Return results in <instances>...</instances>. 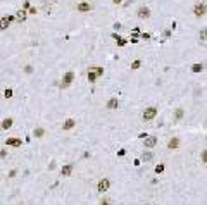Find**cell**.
<instances>
[{
  "instance_id": "cell-1",
  "label": "cell",
  "mask_w": 207,
  "mask_h": 205,
  "mask_svg": "<svg viewBox=\"0 0 207 205\" xmlns=\"http://www.w3.org/2000/svg\"><path fill=\"white\" fill-rule=\"evenodd\" d=\"M206 12H207V5L204 2H197L195 7H193V14H195L197 17H202V16H206Z\"/></svg>"
},
{
  "instance_id": "cell-2",
  "label": "cell",
  "mask_w": 207,
  "mask_h": 205,
  "mask_svg": "<svg viewBox=\"0 0 207 205\" xmlns=\"http://www.w3.org/2000/svg\"><path fill=\"white\" fill-rule=\"evenodd\" d=\"M155 116H157V107H154V105L143 110V121H152V119H155Z\"/></svg>"
},
{
  "instance_id": "cell-3",
  "label": "cell",
  "mask_w": 207,
  "mask_h": 205,
  "mask_svg": "<svg viewBox=\"0 0 207 205\" xmlns=\"http://www.w3.org/2000/svg\"><path fill=\"white\" fill-rule=\"evenodd\" d=\"M143 145H145V148H154L155 145H157V138L155 136H152V135H147V136L143 138Z\"/></svg>"
},
{
  "instance_id": "cell-4",
  "label": "cell",
  "mask_w": 207,
  "mask_h": 205,
  "mask_svg": "<svg viewBox=\"0 0 207 205\" xmlns=\"http://www.w3.org/2000/svg\"><path fill=\"white\" fill-rule=\"evenodd\" d=\"M136 16L140 17V19H148V17H150V9H148V7H145V5L138 7Z\"/></svg>"
},
{
  "instance_id": "cell-5",
  "label": "cell",
  "mask_w": 207,
  "mask_h": 205,
  "mask_svg": "<svg viewBox=\"0 0 207 205\" xmlns=\"http://www.w3.org/2000/svg\"><path fill=\"white\" fill-rule=\"evenodd\" d=\"M73 79H74V73H73V71H68V73L64 74V78H62V81H64V83H61V86H62V88L69 86V85L73 83Z\"/></svg>"
},
{
  "instance_id": "cell-6",
  "label": "cell",
  "mask_w": 207,
  "mask_h": 205,
  "mask_svg": "<svg viewBox=\"0 0 207 205\" xmlns=\"http://www.w3.org/2000/svg\"><path fill=\"white\" fill-rule=\"evenodd\" d=\"M109 186H110V181L107 178H104V179L98 181V185H97V192H100V193L107 192V190H109Z\"/></svg>"
},
{
  "instance_id": "cell-7",
  "label": "cell",
  "mask_w": 207,
  "mask_h": 205,
  "mask_svg": "<svg viewBox=\"0 0 207 205\" xmlns=\"http://www.w3.org/2000/svg\"><path fill=\"white\" fill-rule=\"evenodd\" d=\"M92 9H93V5L88 4V2H81V4L76 5V10H78V12H90Z\"/></svg>"
},
{
  "instance_id": "cell-8",
  "label": "cell",
  "mask_w": 207,
  "mask_h": 205,
  "mask_svg": "<svg viewBox=\"0 0 207 205\" xmlns=\"http://www.w3.org/2000/svg\"><path fill=\"white\" fill-rule=\"evenodd\" d=\"M73 169H74V165H73V164H66V165H62V169H61V176H62V178H69V176H71V172H73Z\"/></svg>"
},
{
  "instance_id": "cell-9",
  "label": "cell",
  "mask_w": 207,
  "mask_h": 205,
  "mask_svg": "<svg viewBox=\"0 0 207 205\" xmlns=\"http://www.w3.org/2000/svg\"><path fill=\"white\" fill-rule=\"evenodd\" d=\"M10 21H12V16H4V17L0 19V29H7Z\"/></svg>"
},
{
  "instance_id": "cell-10",
  "label": "cell",
  "mask_w": 207,
  "mask_h": 205,
  "mask_svg": "<svg viewBox=\"0 0 207 205\" xmlns=\"http://www.w3.org/2000/svg\"><path fill=\"white\" fill-rule=\"evenodd\" d=\"M74 124H76L74 119H66V121H64V124H62V129H64V131L73 129V128H74Z\"/></svg>"
},
{
  "instance_id": "cell-11",
  "label": "cell",
  "mask_w": 207,
  "mask_h": 205,
  "mask_svg": "<svg viewBox=\"0 0 207 205\" xmlns=\"http://www.w3.org/2000/svg\"><path fill=\"white\" fill-rule=\"evenodd\" d=\"M119 107V100L117 98H110L109 102H107V109L109 110H116Z\"/></svg>"
},
{
  "instance_id": "cell-12",
  "label": "cell",
  "mask_w": 207,
  "mask_h": 205,
  "mask_svg": "<svg viewBox=\"0 0 207 205\" xmlns=\"http://www.w3.org/2000/svg\"><path fill=\"white\" fill-rule=\"evenodd\" d=\"M178 147H179V140L178 138H171L169 143H167V148H169V150H176Z\"/></svg>"
},
{
  "instance_id": "cell-13",
  "label": "cell",
  "mask_w": 207,
  "mask_h": 205,
  "mask_svg": "<svg viewBox=\"0 0 207 205\" xmlns=\"http://www.w3.org/2000/svg\"><path fill=\"white\" fill-rule=\"evenodd\" d=\"M97 78H98V76H97L95 69H93V67H90V71H88V81H90V83H95Z\"/></svg>"
},
{
  "instance_id": "cell-14",
  "label": "cell",
  "mask_w": 207,
  "mask_h": 205,
  "mask_svg": "<svg viewBox=\"0 0 207 205\" xmlns=\"http://www.w3.org/2000/svg\"><path fill=\"white\" fill-rule=\"evenodd\" d=\"M12 119H10V117H7V119H4V121H2V128H4V129H9V128H12Z\"/></svg>"
},
{
  "instance_id": "cell-15",
  "label": "cell",
  "mask_w": 207,
  "mask_h": 205,
  "mask_svg": "<svg viewBox=\"0 0 207 205\" xmlns=\"http://www.w3.org/2000/svg\"><path fill=\"white\" fill-rule=\"evenodd\" d=\"M16 17H17V21H24L26 19V10H24V9H21V10H17V14H16Z\"/></svg>"
},
{
  "instance_id": "cell-16",
  "label": "cell",
  "mask_w": 207,
  "mask_h": 205,
  "mask_svg": "<svg viewBox=\"0 0 207 205\" xmlns=\"http://www.w3.org/2000/svg\"><path fill=\"white\" fill-rule=\"evenodd\" d=\"M7 145H12V147H21V140H16V138H9V140H7Z\"/></svg>"
},
{
  "instance_id": "cell-17",
  "label": "cell",
  "mask_w": 207,
  "mask_h": 205,
  "mask_svg": "<svg viewBox=\"0 0 207 205\" xmlns=\"http://www.w3.org/2000/svg\"><path fill=\"white\" fill-rule=\"evenodd\" d=\"M33 135H34L36 138H41L43 135H45V129H43V128H36V129L33 131Z\"/></svg>"
},
{
  "instance_id": "cell-18",
  "label": "cell",
  "mask_w": 207,
  "mask_h": 205,
  "mask_svg": "<svg viewBox=\"0 0 207 205\" xmlns=\"http://www.w3.org/2000/svg\"><path fill=\"white\" fill-rule=\"evenodd\" d=\"M142 159H143L145 162H148V160H152V159H154V153H152V152H143Z\"/></svg>"
},
{
  "instance_id": "cell-19",
  "label": "cell",
  "mask_w": 207,
  "mask_h": 205,
  "mask_svg": "<svg viewBox=\"0 0 207 205\" xmlns=\"http://www.w3.org/2000/svg\"><path fill=\"white\" fill-rule=\"evenodd\" d=\"M183 114H185V112H183V109H176V110H174V119H176V121H179V119L183 117Z\"/></svg>"
},
{
  "instance_id": "cell-20",
  "label": "cell",
  "mask_w": 207,
  "mask_h": 205,
  "mask_svg": "<svg viewBox=\"0 0 207 205\" xmlns=\"http://www.w3.org/2000/svg\"><path fill=\"white\" fill-rule=\"evenodd\" d=\"M202 69H204V66H202V64H193V66H192V71H193V73H200Z\"/></svg>"
},
{
  "instance_id": "cell-21",
  "label": "cell",
  "mask_w": 207,
  "mask_h": 205,
  "mask_svg": "<svg viewBox=\"0 0 207 205\" xmlns=\"http://www.w3.org/2000/svg\"><path fill=\"white\" fill-rule=\"evenodd\" d=\"M200 40H202V41L207 40V28H204V29L200 31Z\"/></svg>"
},
{
  "instance_id": "cell-22",
  "label": "cell",
  "mask_w": 207,
  "mask_h": 205,
  "mask_svg": "<svg viewBox=\"0 0 207 205\" xmlns=\"http://www.w3.org/2000/svg\"><path fill=\"white\" fill-rule=\"evenodd\" d=\"M164 164H159V165H155V174H160V172H164Z\"/></svg>"
},
{
  "instance_id": "cell-23",
  "label": "cell",
  "mask_w": 207,
  "mask_h": 205,
  "mask_svg": "<svg viewBox=\"0 0 207 205\" xmlns=\"http://www.w3.org/2000/svg\"><path fill=\"white\" fill-rule=\"evenodd\" d=\"M140 66H142V61H133L131 62V69H140Z\"/></svg>"
},
{
  "instance_id": "cell-24",
  "label": "cell",
  "mask_w": 207,
  "mask_h": 205,
  "mask_svg": "<svg viewBox=\"0 0 207 205\" xmlns=\"http://www.w3.org/2000/svg\"><path fill=\"white\" fill-rule=\"evenodd\" d=\"M200 159H202V162H204V164H207V148H206V150H202Z\"/></svg>"
},
{
  "instance_id": "cell-25",
  "label": "cell",
  "mask_w": 207,
  "mask_h": 205,
  "mask_svg": "<svg viewBox=\"0 0 207 205\" xmlns=\"http://www.w3.org/2000/svg\"><path fill=\"white\" fill-rule=\"evenodd\" d=\"M4 97H5V98H10V97H12V90L7 88L5 91H4Z\"/></svg>"
},
{
  "instance_id": "cell-26",
  "label": "cell",
  "mask_w": 207,
  "mask_h": 205,
  "mask_svg": "<svg viewBox=\"0 0 207 205\" xmlns=\"http://www.w3.org/2000/svg\"><path fill=\"white\" fill-rule=\"evenodd\" d=\"M93 69H95L97 76H102V74H104V69H102V67H98V66H95V67H93Z\"/></svg>"
},
{
  "instance_id": "cell-27",
  "label": "cell",
  "mask_w": 207,
  "mask_h": 205,
  "mask_svg": "<svg viewBox=\"0 0 207 205\" xmlns=\"http://www.w3.org/2000/svg\"><path fill=\"white\" fill-rule=\"evenodd\" d=\"M117 45H119V47H124V45H126V40H124V38H119V40H117Z\"/></svg>"
},
{
  "instance_id": "cell-28",
  "label": "cell",
  "mask_w": 207,
  "mask_h": 205,
  "mask_svg": "<svg viewBox=\"0 0 207 205\" xmlns=\"http://www.w3.org/2000/svg\"><path fill=\"white\" fill-rule=\"evenodd\" d=\"M140 36H142V38H143V40H148V38H150V34H147V33H143V34H140Z\"/></svg>"
},
{
  "instance_id": "cell-29",
  "label": "cell",
  "mask_w": 207,
  "mask_h": 205,
  "mask_svg": "<svg viewBox=\"0 0 207 205\" xmlns=\"http://www.w3.org/2000/svg\"><path fill=\"white\" fill-rule=\"evenodd\" d=\"M36 12H38V10H36L34 7H31V9H29V14H36Z\"/></svg>"
},
{
  "instance_id": "cell-30",
  "label": "cell",
  "mask_w": 207,
  "mask_h": 205,
  "mask_svg": "<svg viewBox=\"0 0 207 205\" xmlns=\"http://www.w3.org/2000/svg\"><path fill=\"white\" fill-rule=\"evenodd\" d=\"M112 2H114V4H121V2H123V0H112Z\"/></svg>"
},
{
  "instance_id": "cell-31",
  "label": "cell",
  "mask_w": 207,
  "mask_h": 205,
  "mask_svg": "<svg viewBox=\"0 0 207 205\" xmlns=\"http://www.w3.org/2000/svg\"><path fill=\"white\" fill-rule=\"evenodd\" d=\"M102 205H110L109 202H102Z\"/></svg>"
}]
</instances>
